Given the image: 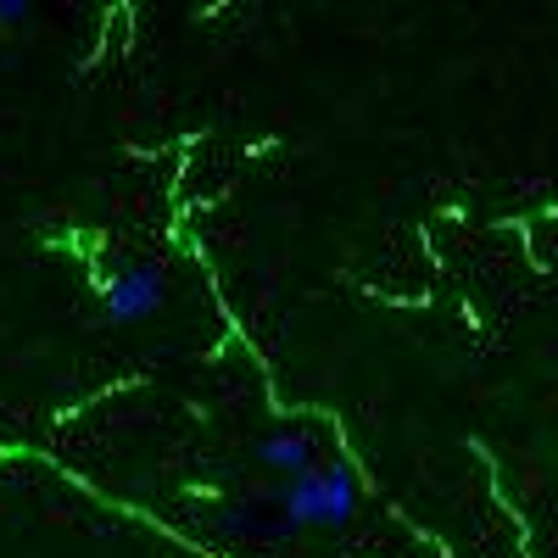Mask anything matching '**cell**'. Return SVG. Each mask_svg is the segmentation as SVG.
Wrapping results in <instances>:
<instances>
[{
	"instance_id": "cell-1",
	"label": "cell",
	"mask_w": 558,
	"mask_h": 558,
	"mask_svg": "<svg viewBox=\"0 0 558 558\" xmlns=\"http://www.w3.org/2000/svg\"><path fill=\"white\" fill-rule=\"evenodd\" d=\"M268 502L286 531H336L357 514V475L347 463H313L307 475L279 481Z\"/></svg>"
},
{
	"instance_id": "cell-2",
	"label": "cell",
	"mask_w": 558,
	"mask_h": 558,
	"mask_svg": "<svg viewBox=\"0 0 558 558\" xmlns=\"http://www.w3.org/2000/svg\"><path fill=\"white\" fill-rule=\"evenodd\" d=\"M162 302H168V274L157 263H129L107 279L101 313H107V324H146Z\"/></svg>"
},
{
	"instance_id": "cell-3",
	"label": "cell",
	"mask_w": 558,
	"mask_h": 558,
	"mask_svg": "<svg viewBox=\"0 0 558 558\" xmlns=\"http://www.w3.org/2000/svg\"><path fill=\"white\" fill-rule=\"evenodd\" d=\"M257 463H268L279 481H296L313 470V436L307 430H274L257 441Z\"/></svg>"
},
{
	"instance_id": "cell-4",
	"label": "cell",
	"mask_w": 558,
	"mask_h": 558,
	"mask_svg": "<svg viewBox=\"0 0 558 558\" xmlns=\"http://www.w3.org/2000/svg\"><path fill=\"white\" fill-rule=\"evenodd\" d=\"M0 23H28V7H23V0H0Z\"/></svg>"
}]
</instances>
